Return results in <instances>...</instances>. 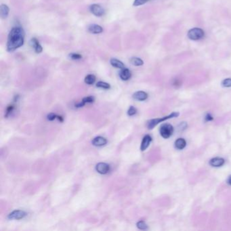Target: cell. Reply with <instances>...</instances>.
Masks as SVG:
<instances>
[{
  "instance_id": "ffe728a7",
  "label": "cell",
  "mask_w": 231,
  "mask_h": 231,
  "mask_svg": "<svg viewBox=\"0 0 231 231\" xmlns=\"http://www.w3.org/2000/svg\"><path fill=\"white\" fill-rule=\"evenodd\" d=\"M85 83L88 85H92L96 82V77L92 74H89L85 77Z\"/></svg>"
},
{
  "instance_id": "9c48e42d",
  "label": "cell",
  "mask_w": 231,
  "mask_h": 231,
  "mask_svg": "<svg viewBox=\"0 0 231 231\" xmlns=\"http://www.w3.org/2000/svg\"><path fill=\"white\" fill-rule=\"evenodd\" d=\"M224 163H225V160L223 158H220V157L213 158L211 159L210 161V165H211L212 167H216V168L222 166L224 164Z\"/></svg>"
},
{
  "instance_id": "83f0119b",
  "label": "cell",
  "mask_w": 231,
  "mask_h": 231,
  "mask_svg": "<svg viewBox=\"0 0 231 231\" xmlns=\"http://www.w3.org/2000/svg\"><path fill=\"white\" fill-rule=\"evenodd\" d=\"M186 127H187V124H186V122H182L178 126V130L180 131H183L184 130Z\"/></svg>"
},
{
  "instance_id": "44dd1931",
  "label": "cell",
  "mask_w": 231,
  "mask_h": 231,
  "mask_svg": "<svg viewBox=\"0 0 231 231\" xmlns=\"http://www.w3.org/2000/svg\"><path fill=\"white\" fill-rule=\"evenodd\" d=\"M96 87L102 89H105V90H108V89H110L111 85L110 84H108V83L104 82H98L96 83Z\"/></svg>"
},
{
  "instance_id": "3957f363",
  "label": "cell",
  "mask_w": 231,
  "mask_h": 231,
  "mask_svg": "<svg viewBox=\"0 0 231 231\" xmlns=\"http://www.w3.org/2000/svg\"><path fill=\"white\" fill-rule=\"evenodd\" d=\"M205 33L200 28H193L188 30V37L192 40H198L204 37Z\"/></svg>"
},
{
  "instance_id": "6da1fadb",
  "label": "cell",
  "mask_w": 231,
  "mask_h": 231,
  "mask_svg": "<svg viewBox=\"0 0 231 231\" xmlns=\"http://www.w3.org/2000/svg\"><path fill=\"white\" fill-rule=\"evenodd\" d=\"M25 33L21 27H13L9 33L7 41V50L14 52L23 46Z\"/></svg>"
},
{
  "instance_id": "5b68a950",
  "label": "cell",
  "mask_w": 231,
  "mask_h": 231,
  "mask_svg": "<svg viewBox=\"0 0 231 231\" xmlns=\"http://www.w3.org/2000/svg\"><path fill=\"white\" fill-rule=\"evenodd\" d=\"M27 213L23 210H14L11 212L8 216L10 220H21L24 218Z\"/></svg>"
},
{
  "instance_id": "d4e9b609",
  "label": "cell",
  "mask_w": 231,
  "mask_h": 231,
  "mask_svg": "<svg viewBox=\"0 0 231 231\" xmlns=\"http://www.w3.org/2000/svg\"><path fill=\"white\" fill-rule=\"evenodd\" d=\"M69 57H70L72 60H80L82 58V56L79 54H76V53H72V54H69Z\"/></svg>"
},
{
  "instance_id": "2e32d148",
  "label": "cell",
  "mask_w": 231,
  "mask_h": 231,
  "mask_svg": "<svg viewBox=\"0 0 231 231\" xmlns=\"http://www.w3.org/2000/svg\"><path fill=\"white\" fill-rule=\"evenodd\" d=\"M0 11H1V17L2 19H5L8 17V14H9V12H10V9L7 5L5 4H2L1 5V9H0Z\"/></svg>"
},
{
  "instance_id": "8fae6325",
  "label": "cell",
  "mask_w": 231,
  "mask_h": 231,
  "mask_svg": "<svg viewBox=\"0 0 231 231\" xmlns=\"http://www.w3.org/2000/svg\"><path fill=\"white\" fill-rule=\"evenodd\" d=\"M152 141V138L149 135H146L144 136L142 141L141 146H140V150L142 151H144L145 150L148 148L150 143Z\"/></svg>"
},
{
  "instance_id": "30bf717a",
  "label": "cell",
  "mask_w": 231,
  "mask_h": 231,
  "mask_svg": "<svg viewBox=\"0 0 231 231\" xmlns=\"http://www.w3.org/2000/svg\"><path fill=\"white\" fill-rule=\"evenodd\" d=\"M133 98L139 101H144L148 98V94L145 91H138L133 94Z\"/></svg>"
},
{
  "instance_id": "4fadbf2b",
  "label": "cell",
  "mask_w": 231,
  "mask_h": 231,
  "mask_svg": "<svg viewBox=\"0 0 231 231\" xmlns=\"http://www.w3.org/2000/svg\"><path fill=\"white\" fill-rule=\"evenodd\" d=\"M107 143V139L101 137V136H98L95 138L93 139L92 140V144L95 146H102L105 145Z\"/></svg>"
},
{
  "instance_id": "277c9868",
  "label": "cell",
  "mask_w": 231,
  "mask_h": 231,
  "mask_svg": "<svg viewBox=\"0 0 231 231\" xmlns=\"http://www.w3.org/2000/svg\"><path fill=\"white\" fill-rule=\"evenodd\" d=\"M160 134L163 138H169L171 137L174 132V127L170 124H163L160 127Z\"/></svg>"
},
{
  "instance_id": "7402d4cb",
  "label": "cell",
  "mask_w": 231,
  "mask_h": 231,
  "mask_svg": "<svg viewBox=\"0 0 231 231\" xmlns=\"http://www.w3.org/2000/svg\"><path fill=\"white\" fill-rule=\"evenodd\" d=\"M136 226H137L138 229L140 230H146L148 229L147 224L144 221H139L137 224H136Z\"/></svg>"
},
{
  "instance_id": "603a6c76",
  "label": "cell",
  "mask_w": 231,
  "mask_h": 231,
  "mask_svg": "<svg viewBox=\"0 0 231 231\" xmlns=\"http://www.w3.org/2000/svg\"><path fill=\"white\" fill-rule=\"evenodd\" d=\"M222 85L223 86V87H225V88L231 87V79H230V78H228V79H226L222 81Z\"/></svg>"
},
{
  "instance_id": "cb8c5ba5",
  "label": "cell",
  "mask_w": 231,
  "mask_h": 231,
  "mask_svg": "<svg viewBox=\"0 0 231 231\" xmlns=\"http://www.w3.org/2000/svg\"><path fill=\"white\" fill-rule=\"evenodd\" d=\"M149 1H150V0H134L133 5V6H139V5L146 4V3L148 2Z\"/></svg>"
},
{
  "instance_id": "9a60e30c",
  "label": "cell",
  "mask_w": 231,
  "mask_h": 231,
  "mask_svg": "<svg viewBox=\"0 0 231 231\" xmlns=\"http://www.w3.org/2000/svg\"><path fill=\"white\" fill-rule=\"evenodd\" d=\"M110 63L111 65L113 66L117 69H123L125 68V65L124 64L117 58H111L110 60Z\"/></svg>"
},
{
  "instance_id": "7a4b0ae2",
  "label": "cell",
  "mask_w": 231,
  "mask_h": 231,
  "mask_svg": "<svg viewBox=\"0 0 231 231\" xmlns=\"http://www.w3.org/2000/svg\"><path fill=\"white\" fill-rule=\"evenodd\" d=\"M178 116H179L178 113L174 112V113H172V114H170V115H169L168 116L163 117H162V118L151 119V120H149L148 122H147V127H148V129H149V130H152V129H153L154 127L157 126V125L161 123V122L165 121L168 119L177 117H178Z\"/></svg>"
},
{
  "instance_id": "d6986e66",
  "label": "cell",
  "mask_w": 231,
  "mask_h": 231,
  "mask_svg": "<svg viewBox=\"0 0 231 231\" xmlns=\"http://www.w3.org/2000/svg\"><path fill=\"white\" fill-rule=\"evenodd\" d=\"M130 63L133 66H142V65H143V64H144L143 60H142L141 58H137V57H133V58H131Z\"/></svg>"
},
{
  "instance_id": "4dcf8cb0",
  "label": "cell",
  "mask_w": 231,
  "mask_h": 231,
  "mask_svg": "<svg viewBox=\"0 0 231 231\" xmlns=\"http://www.w3.org/2000/svg\"><path fill=\"white\" fill-rule=\"evenodd\" d=\"M227 183L231 186V175L229 177V178L227 179Z\"/></svg>"
},
{
  "instance_id": "4316f807",
  "label": "cell",
  "mask_w": 231,
  "mask_h": 231,
  "mask_svg": "<svg viewBox=\"0 0 231 231\" xmlns=\"http://www.w3.org/2000/svg\"><path fill=\"white\" fill-rule=\"evenodd\" d=\"M14 106L12 105V104L8 106V108H7V109H6V113H5V116L6 117H7L9 116L10 114L11 113H12V111H14Z\"/></svg>"
},
{
  "instance_id": "f546056e",
  "label": "cell",
  "mask_w": 231,
  "mask_h": 231,
  "mask_svg": "<svg viewBox=\"0 0 231 231\" xmlns=\"http://www.w3.org/2000/svg\"><path fill=\"white\" fill-rule=\"evenodd\" d=\"M205 120L207 121H211L213 120V117L211 116L210 114H207V115L205 116Z\"/></svg>"
},
{
  "instance_id": "52a82bcc",
  "label": "cell",
  "mask_w": 231,
  "mask_h": 231,
  "mask_svg": "<svg viewBox=\"0 0 231 231\" xmlns=\"http://www.w3.org/2000/svg\"><path fill=\"white\" fill-rule=\"evenodd\" d=\"M29 44L30 47L34 49V50L36 53H37V54H40V53L42 52L43 51L42 47H41L40 42H39L38 40L36 38H32L29 41Z\"/></svg>"
},
{
  "instance_id": "7c38bea8",
  "label": "cell",
  "mask_w": 231,
  "mask_h": 231,
  "mask_svg": "<svg viewBox=\"0 0 231 231\" xmlns=\"http://www.w3.org/2000/svg\"><path fill=\"white\" fill-rule=\"evenodd\" d=\"M120 73H119V77H120L121 79L124 81H127L130 79L131 78V76H132V73H131V71L129 70L128 69H127L125 67L123 69H121Z\"/></svg>"
},
{
  "instance_id": "ba28073f",
  "label": "cell",
  "mask_w": 231,
  "mask_h": 231,
  "mask_svg": "<svg viewBox=\"0 0 231 231\" xmlns=\"http://www.w3.org/2000/svg\"><path fill=\"white\" fill-rule=\"evenodd\" d=\"M96 171L101 174H106L110 171V166L105 163H99L96 166Z\"/></svg>"
},
{
  "instance_id": "f1b7e54d",
  "label": "cell",
  "mask_w": 231,
  "mask_h": 231,
  "mask_svg": "<svg viewBox=\"0 0 231 231\" xmlns=\"http://www.w3.org/2000/svg\"><path fill=\"white\" fill-rule=\"evenodd\" d=\"M56 118H58V116L54 113H50L48 115V119L49 121H53Z\"/></svg>"
},
{
  "instance_id": "ac0fdd59",
  "label": "cell",
  "mask_w": 231,
  "mask_h": 231,
  "mask_svg": "<svg viewBox=\"0 0 231 231\" xmlns=\"http://www.w3.org/2000/svg\"><path fill=\"white\" fill-rule=\"evenodd\" d=\"M186 143L184 138H178L175 142V147L178 150H182L185 148Z\"/></svg>"
},
{
  "instance_id": "484cf974",
  "label": "cell",
  "mask_w": 231,
  "mask_h": 231,
  "mask_svg": "<svg viewBox=\"0 0 231 231\" xmlns=\"http://www.w3.org/2000/svg\"><path fill=\"white\" fill-rule=\"evenodd\" d=\"M136 112H137V110H136V108L132 107V106H131L129 108V110L127 111V115H128L129 116H133V115H135Z\"/></svg>"
},
{
  "instance_id": "5bb4252c",
  "label": "cell",
  "mask_w": 231,
  "mask_h": 231,
  "mask_svg": "<svg viewBox=\"0 0 231 231\" xmlns=\"http://www.w3.org/2000/svg\"><path fill=\"white\" fill-rule=\"evenodd\" d=\"M88 31L93 34H100L103 31V29L101 26L94 24L88 27Z\"/></svg>"
},
{
  "instance_id": "e0dca14e",
  "label": "cell",
  "mask_w": 231,
  "mask_h": 231,
  "mask_svg": "<svg viewBox=\"0 0 231 231\" xmlns=\"http://www.w3.org/2000/svg\"><path fill=\"white\" fill-rule=\"evenodd\" d=\"M94 101V98L92 96L85 97L84 98H83L82 102H80L79 103H78V104H76V107L77 108L82 107L85 104H87V103H92Z\"/></svg>"
},
{
  "instance_id": "8992f818",
  "label": "cell",
  "mask_w": 231,
  "mask_h": 231,
  "mask_svg": "<svg viewBox=\"0 0 231 231\" xmlns=\"http://www.w3.org/2000/svg\"><path fill=\"white\" fill-rule=\"evenodd\" d=\"M90 12L93 14L94 16L101 17L104 14V10L98 4H92L90 7Z\"/></svg>"
}]
</instances>
